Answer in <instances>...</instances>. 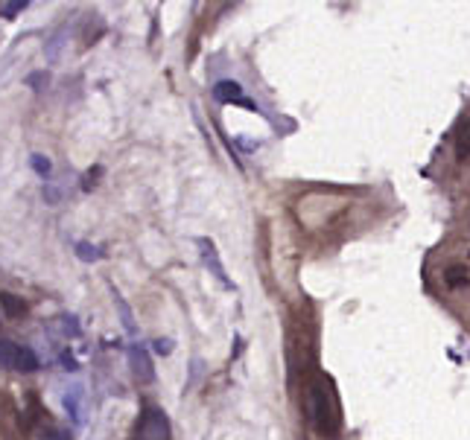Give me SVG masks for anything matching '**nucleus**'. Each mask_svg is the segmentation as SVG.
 Returning <instances> with one entry per match:
<instances>
[{
  "instance_id": "f257e3e1",
  "label": "nucleus",
  "mask_w": 470,
  "mask_h": 440,
  "mask_svg": "<svg viewBox=\"0 0 470 440\" xmlns=\"http://www.w3.org/2000/svg\"><path fill=\"white\" fill-rule=\"evenodd\" d=\"M307 391H310L307 394V402H310L312 426H316L319 434L333 437L339 431V405H336V394H333V388L327 382V376L316 373Z\"/></svg>"
},
{
  "instance_id": "f03ea898",
  "label": "nucleus",
  "mask_w": 470,
  "mask_h": 440,
  "mask_svg": "<svg viewBox=\"0 0 470 440\" xmlns=\"http://www.w3.org/2000/svg\"><path fill=\"white\" fill-rule=\"evenodd\" d=\"M135 440H173L170 420H167V414L161 412V408H155V405L143 408L138 429H135Z\"/></svg>"
},
{
  "instance_id": "7ed1b4c3",
  "label": "nucleus",
  "mask_w": 470,
  "mask_h": 440,
  "mask_svg": "<svg viewBox=\"0 0 470 440\" xmlns=\"http://www.w3.org/2000/svg\"><path fill=\"white\" fill-rule=\"evenodd\" d=\"M129 365H132V376L138 382H152L155 379V367H152V362H149L143 347H132L129 350Z\"/></svg>"
},
{
  "instance_id": "20e7f679",
  "label": "nucleus",
  "mask_w": 470,
  "mask_h": 440,
  "mask_svg": "<svg viewBox=\"0 0 470 440\" xmlns=\"http://www.w3.org/2000/svg\"><path fill=\"white\" fill-rule=\"evenodd\" d=\"M199 248H202V260H205V266H210V271L225 283V286H231L228 283V277H225V268H223V263H219V257H216V248H213V242L210 239H199Z\"/></svg>"
},
{
  "instance_id": "39448f33",
  "label": "nucleus",
  "mask_w": 470,
  "mask_h": 440,
  "mask_svg": "<svg viewBox=\"0 0 470 440\" xmlns=\"http://www.w3.org/2000/svg\"><path fill=\"white\" fill-rule=\"evenodd\" d=\"M213 100L219 103H242V88L231 79H223V82H216L213 85Z\"/></svg>"
},
{
  "instance_id": "423d86ee",
  "label": "nucleus",
  "mask_w": 470,
  "mask_h": 440,
  "mask_svg": "<svg viewBox=\"0 0 470 440\" xmlns=\"http://www.w3.org/2000/svg\"><path fill=\"white\" fill-rule=\"evenodd\" d=\"M467 158H470V120H461L456 135V161L464 164Z\"/></svg>"
},
{
  "instance_id": "0eeeda50",
  "label": "nucleus",
  "mask_w": 470,
  "mask_h": 440,
  "mask_svg": "<svg viewBox=\"0 0 470 440\" xmlns=\"http://www.w3.org/2000/svg\"><path fill=\"white\" fill-rule=\"evenodd\" d=\"M0 306H4L6 318H21L26 312V303L18 295H12V292H0Z\"/></svg>"
},
{
  "instance_id": "6e6552de",
  "label": "nucleus",
  "mask_w": 470,
  "mask_h": 440,
  "mask_svg": "<svg viewBox=\"0 0 470 440\" xmlns=\"http://www.w3.org/2000/svg\"><path fill=\"white\" fill-rule=\"evenodd\" d=\"M114 306H117V312H120V321H123V327H126V332L129 335H135L138 332V324H135V315H132V309H129V303L120 298V292H114Z\"/></svg>"
},
{
  "instance_id": "1a4fd4ad",
  "label": "nucleus",
  "mask_w": 470,
  "mask_h": 440,
  "mask_svg": "<svg viewBox=\"0 0 470 440\" xmlns=\"http://www.w3.org/2000/svg\"><path fill=\"white\" fill-rule=\"evenodd\" d=\"M15 356H18V344L9 338H0V367L15 370Z\"/></svg>"
},
{
  "instance_id": "9d476101",
  "label": "nucleus",
  "mask_w": 470,
  "mask_h": 440,
  "mask_svg": "<svg viewBox=\"0 0 470 440\" xmlns=\"http://www.w3.org/2000/svg\"><path fill=\"white\" fill-rule=\"evenodd\" d=\"M15 370H24V373H33L39 370V359L29 347H18V356H15Z\"/></svg>"
},
{
  "instance_id": "9b49d317",
  "label": "nucleus",
  "mask_w": 470,
  "mask_h": 440,
  "mask_svg": "<svg viewBox=\"0 0 470 440\" xmlns=\"http://www.w3.org/2000/svg\"><path fill=\"white\" fill-rule=\"evenodd\" d=\"M444 283H447L450 289L467 286V268H464V266H450V268L444 271Z\"/></svg>"
},
{
  "instance_id": "f8f14e48",
  "label": "nucleus",
  "mask_w": 470,
  "mask_h": 440,
  "mask_svg": "<svg viewBox=\"0 0 470 440\" xmlns=\"http://www.w3.org/2000/svg\"><path fill=\"white\" fill-rule=\"evenodd\" d=\"M76 254H79V260H85V263H97L103 254H100V248H93V245H88V242H76Z\"/></svg>"
},
{
  "instance_id": "ddd939ff",
  "label": "nucleus",
  "mask_w": 470,
  "mask_h": 440,
  "mask_svg": "<svg viewBox=\"0 0 470 440\" xmlns=\"http://www.w3.org/2000/svg\"><path fill=\"white\" fill-rule=\"evenodd\" d=\"M33 169H36L39 175H44V178H47L53 167H50V161L44 158V154H33Z\"/></svg>"
},
{
  "instance_id": "4468645a",
  "label": "nucleus",
  "mask_w": 470,
  "mask_h": 440,
  "mask_svg": "<svg viewBox=\"0 0 470 440\" xmlns=\"http://www.w3.org/2000/svg\"><path fill=\"white\" fill-rule=\"evenodd\" d=\"M24 6H26V0H12V4H4V6H0V12H4V18H12V15H18Z\"/></svg>"
},
{
  "instance_id": "2eb2a0df",
  "label": "nucleus",
  "mask_w": 470,
  "mask_h": 440,
  "mask_svg": "<svg viewBox=\"0 0 470 440\" xmlns=\"http://www.w3.org/2000/svg\"><path fill=\"white\" fill-rule=\"evenodd\" d=\"M41 440H71V434H68V431H61V429H44Z\"/></svg>"
},
{
  "instance_id": "dca6fc26",
  "label": "nucleus",
  "mask_w": 470,
  "mask_h": 440,
  "mask_svg": "<svg viewBox=\"0 0 470 440\" xmlns=\"http://www.w3.org/2000/svg\"><path fill=\"white\" fill-rule=\"evenodd\" d=\"M155 353L170 356V353H173V341H167V338H158V341H155Z\"/></svg>"
},
{
  "instance_id": "f3484780",
  "label": "nucleus",
  "mask_w": 470,
  "mask_h": 440,
  "mask_svg": "<svg viewBox=\"0 0 470 440\" xmlns=\"http://www.w3.org/2000/svg\"><path fill=\"white\" fill-rule=\"evenodd\" d=\"M41 82L47 85V76L44 73H33V76H29V85H41Z\"/></svg>"
}]
</instances>
